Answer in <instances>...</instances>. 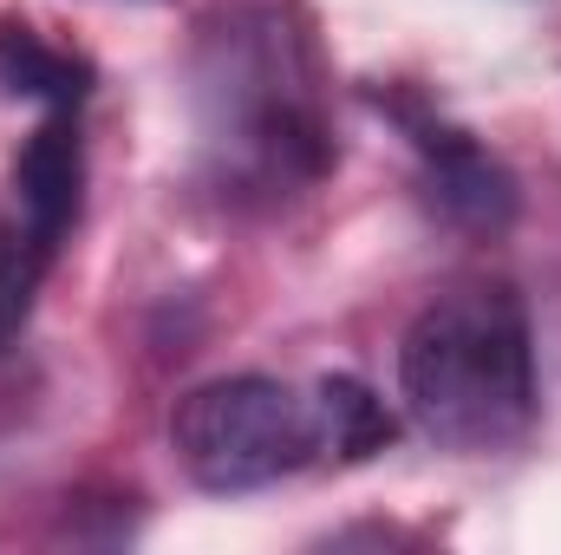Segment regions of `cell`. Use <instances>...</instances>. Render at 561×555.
I'll return each mask as SVG.
<instances>
[{
    "instance_id": "obj_1",
    "label": "cell",
    "mask_w": 561,
    "mask_h": 555,
    "mask_svg": "<svg viewBox=\"0 0 561 555\" xmlns=\"http://www.w3.org/2000/svg\"><path fill=\"white\" fill-rule=\"evenodd\" d=\"M190 112L209 183L229 203L313 190L340 144L327 118V59L300 0H216L190 53Z\"/></svg>"
},
{
    "instance_id": "obj_2",
    "label": "cell",
    "mask_w": 561,
    "mask_h": 555,
    "mask_svg": "<svg viewBox=\"0 0 561 555\" xmlns=\"http://www.w3.org/2000/svg\"><path fill=\"white\" fill-rule=\"evenodd\" d=\"M399 399L450 457H496L536 431V333L510 281H457L399 340Z\"/></svg>"
},
{
    "instance_id": "obj_3",
    "label": "cell",
    "mask_w": 561,
    "mask_h": 555,
    "mask_svg": "<svg viewBox=\"0 0 561 555\" xmlns=\"http://www.w3.org/2000/svg\"><path fill=\"white\" fill-rule=\"evenodd\" d=\"M170 444H176V464L190 471V484H203L216 497L268 490L320 457L313 399L268 380V373L209 380L190 399H176Z\"/></svg>"
},
{
    "instance_id": "obj_4",
    "label": "cell",
    "mask_w": 561,
    "mask_h": 555,
    "mask_svg": "<svg viewBox=\"0 0 561 555\" xmlns=\"http://www.w3.org/2000/svg\"><path fill=\"white\" fill-rule=\"evenodd\" d=\"M373 105L412 138L424 163V196L457 223V229H470V236H503L510 223H516V209H523V190H516V177L503 170V157H490L483 144L470 138L463 125H450L444 112H431L419 92H373Z\"/></svg>"
},
{
    "instance_id": "obj_5",
    "label": "cell",
    "mask_w": 561,
    "mask_h": 555,
    "mask_svg": "<svg viewBox=\"0 0 561 555\" xmlns=\"http://www.w3.org/2000/svg\"><path fill=\"white\" fill-rule=\"evenodd\" d=\"M13 203L26 249L53 269L59 242L79 229L85 209V132L79 112H46V125L13 150Z\"/></svg>"
},
{
    "instance_id": "obj_6",
    "label": "cell",
    "mask_w": 561,
    "mask_h": 555,
    "mask_svg": "<svg viewBox=\"0 0 561 555\" xmlns=\"http://www.w3.org/2000/svg\"><path fill=\"white\" fill-rule=\"evenodd\" d=\"M92 59L53 46L33 20L0 13V99H26L46 112H79L92 99Z\"/></svg>"
},
{
    "instance_id": "obj_7",
    "label": "cell",
    "mask_w": 561,
    "mask_h": 555,
    "mask_svg": "<svg viewBox=\"0 0 561 555\" xmlns=\"http://www.w3.org/2000/svg\"><path fill=\"white\" fill-rule=\"evenodd\" d=\"M307 399H313L320 457L366 464V457H379V451L399 438V424H392V412L379 406V393H373L366 380H353V373H333V380H320Z\"/></svg>"
},
{
    "instance_id": "obj_8",
    "label": "cell",
    "mask_w": 561,
    "mask_h": 555,
    "mask_svg": "<svg viewBox=\"0 0 561 555\" xmlns=\"http://www.w3.org/2000/svg\"><path fill=\"white\" fill-rule=\"evenodd\" d=\"M0 236H7V229H0Z\"/></svg>"
}]
</instances>
